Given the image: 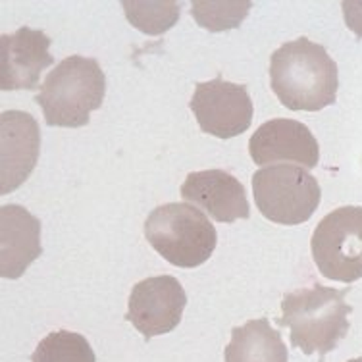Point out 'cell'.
<instances>
[{
	"label": "cell",
	"instance_id": "obj_14",
	"mask_svg": "<svg viewBox=\"0 0 362 362\" xmlns=\"http://www.w3.org/2000/svg\"><path fill=\"white\" fill-rule=\"evenodd\" d=\"M223 356L226 362H287L289 353L270 320L257 318L231 329V341Z\"/></svg>",
	"mask_w": 362,
	"mask_h": 362
},
{
	"label": "cell",
	"instance_id": "obj_19",
	"mask_svg": "<svg viewBox=\"0 0 362 362\" xmlns=\"http://www.w3.org/2000/svg\"><path fill=\"white\" fill-rule=\"evenodd\" d=\"M347 362H362V356L361 358H351V361H347Z\"/></svg>",
	"mask_w": 362,
	"mask_h": 362
},
{
	"label": "cell",
	"instance_id": "obj_16",
	"mask_svg": "<svg viewBox=\"0 0 362 362\" xmlns=\"http://www.w3.org/2000/svg\"><path fill=\"white\" fill-rule=\"evenodd\" d=\"M31 362H97V356L83 335L58 329L39 341Z\"/></svg>",
	"mask_w": 362,
	"mask_h": 362
},
{
	"label": "cell",
	"instance_id": "obj_10",
	"mask_svg": "<svg viewBox=\"0 0 362 362\" xmlns=\"http://www.w3.org/2000/svg\"><path fill=\"white\" fill-rule=\"evenodd\" d=\"M249 154L258 166L297 162L300 168L313 170L320 162V146L313 132L297 119L286 118H274L258 127L249 141Z\"/></svg>",
	"mask_w": 362,
	"mask_h": 362
},
{
	"label": "cell",
	"instance_id": "obj_2",
	"mask_svg": "<svg viewBox=\"0 0 362 362\" xmlns=\"http://www.w3.org/2000/svg\"><path fill=\"white\" fill-rule=\"evenodd\" d=\"M349 291L351 287L334 289L316 284L287 293L281 299L278 324L289 327L293 347L300 349L305 355L318 353L320 362H324V356L349 334V316L353 313V307L345 300Z\"/></svg>",
	"mask_w": 362,
	"mask_h": 362
},
{
	"label": "cell",
	"instance_id": "obj_3",
	"mask_svg": "<svg viewBox=\"0 0 362 362\" xmlns=\"http://www.w3.org/2000/svg\"><path fill=\"white\" fill-rule=\"evenodd\" d=\"M106 76L95 58L74 54L45 77L35 103L50 127H83L103 106Z\"/></svg>",
	"mask_w": 362,
	"mask_h": 362
},
{
	"label": "cell",
	"instance_id": "obj_6",
	"mask_svg": "<svg viewBox=\"0 0 362 362\" xmlns=\"http://www.w3.org/2000/svg\"><path fill=\"white\" fill-rule=\"evenodd\" d=\"M310 251L324 278L353 284L362 278V206H339L320 220Z\"/></svg>",
	"mask_w": 362,
	"mask_h": 362
},
{
	"label": "cell",
	"instance_id": "obj_18",
	"mask_svg": "<svg viewBox=\"0 0 362 362\" xmlns=\"http://www.w3.org/2000/svg\"><path fill=\"white\" fill-rule=\"evenodd\" d=\"M341 8L347 28L362 39V0H343Z\"/></svg>",
	"mask_w": 362,
	"mask_h": 362
},
{
	"label": "cell",
	"instance_id": "obj_12",
	"mask_svg": "<svg viewBox=\"0 0 362 362\" xmlns=\"http://www.w3.org/2000/svg\"><path fill=\"white\" fill-rule=\"evenodd\" d=\"M181 197L201 206L216 222L231 223L251 216L245 185L223 170L191 172L181 185Z\"/></svg>",
	"mask_w": 362,
	"mask_h": 362
},
{
	"label": "cell",
	"instance_id": "obj_11",
	"mask_svg": "<svg viewBox=\"0 0 362 362\" xmlns=\"http://www.w3.org/2000/svg\"><path fill=\"white\" fill-rule=\"evenodd\" d=\"M50 42L45 31L31 28L0 37V89H37L42 71L54 64Z\"/></svg>",
	"mask_w": 362,
	"mask_h": 362
},
{
	"label": "cell",
	"instance_id": "obj_1",
	"mask_svg": "<svg viewBox=\"0 0 362 362\" xmlns=\"http://www.w3.org/2000/svg\"><path fill=\"white\" fill-rule=\"evenodd\" d=\"M270 85L289 110L318 112L337 98V64L322 45L299 37L272 54Z\"/></svg>",
	"mask_w": 362,
	"mask_h": 362
},
{
	"label": "cell",
	"instance_id": "obj_7",
	"mask_svg": "<svg viewBox=\"0 0 362 362\" xmlns=\"http://www.w3.org/2000/svg\"><path fill=\"white\" fill-rule=\"evenodd\" d=\"M189 106L202 132L218 139H231L247 132L255 112L249 89L223 81L220 76L212 81L197 83Z\"/></svg>",
	"mask_w": 362,
	"mask_h": 362
},
{
	"label": "cell",
	"instance_id": "obj_17",
	"mask_svg": "<svg viewBox=\"0 0 362 362\" xmlns=\"http://www.w3.org/2000/svg\"><path fill=\"white\" fill-rule=\"evenodd\" d=\"M251 8L249 0H193L191 16L201 28L218 33L239 28Z\"/></svg>",
	"mask_w": 362,
	"mask_h": 362
},
{
	"label": "cell",
	"instance_id": "obj_8",
	"mask_svg": "<svg viewBox=\"0 0 362 362\" xmlns=\"http://www.w3.org/2000/svg\"><path fill=\"white\" fill-rule=\"evenodd\" d=\"M187 305V295L174 276H154L135 284L127 303L126 320L137 327L145 341L174 332Z\"/></svg>",
	"mask_w": 362,
	"mask_h": 362
},
{
	"label": "cell",
	"instance_id": "obj_13",
	"mask_svg": "<svg viewBox=\"0 0 362 362\" xmlns=\"http://www.w3.org/2000/svg\"><path fill=\"white\" fill-rule=\"evenodd\" d=\"M41 255V222L20 204L0 206V276L21 278Z\"/></svg>",
	"mask_w": 362,
	"mask_h": 362
},
{
	"label": "cell",
	"instance_id": "obj_4",
	"mask_svg": "<svg viewBox=\"0 0 362 362\" xmlns=\"http://www.w3.org/2000/svg\"><path fill=\"white\" fill-rule=\"evenodd\" d=\"M143 231L154 251L177 268L204 264L218 243L214 223L187 202L156 206L145 220Z\"/></svg>",
	"mask_w": 362,
	"mask_h": 362
},
{
	"label": "cell",
	"instance_id": "obj_5",
	"mask_svg": "<svg viewBox=\"0 0 362 362\" xmlns=\"http://www.w3.org/2000/svg\"><path fill=\"white\" fill-rule=\"evenodd\" d=\"M252 193L260 214L281 226L305 223L322 201L318 180L305 168L291 164L260 168L252 175Z\"/></svg>",
	"mask_w": 362,
	"mask_h": 362
},
{
	"label": "cell",
	"instance_id": "obj_9",
	"mask_svg": "<svg viewBox=\"0 0 362 362\" xmlns=\"http://www.w3.org/2000/svg\"><path fill=\"white\" fill-rule=\"evenodd\" d=\"M41 148L37 119L21 110L0 114V195L20 187L35 170Z\"/></svg>",
	"mask_w": 362,
	"mask_h": 362
},
{
	"label": "cell",
	"instance_id": "obj_15",
	"mask_svg": "<svg viewBox=\"0 0 362 362\" xmlns=\"http://www.w3.org/2000/svg\"><path fill=\"white\" fill-rule=\"evenodd\" d=\"M127 21L146 35H162L180 20L181 4L175 0H124Z\"/></svg>",
	"mask_w": 362,
	"mask_h": 362
}]
</instances>
